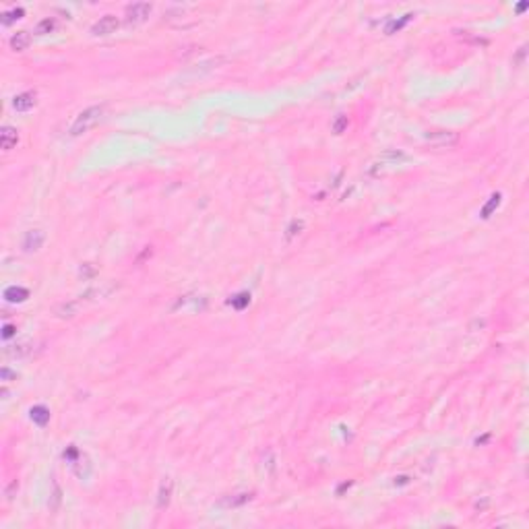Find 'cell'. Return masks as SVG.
<instances>
[{
  "mask_svg": "<svg viewBox=\"0 0 529 529\" xmlns=\"http://www.w3.org/2000/svg\"><path fill=\"white\" fill-rule=\"evenodd\" d=\"M79 302H64L62 306H58V310H56V314L60 316V318H71V316H75L77 314V310H79Z\"/></svg>",
  "mask_w": 529,
  "mask_h": 529,
  "instance_id": "4fadbf2b",
  "label": "cell"
},
{
  "mask_svg": "<svg viewBox=\"0 0 529 529\" xmlns=\"http://www.w3.org/2000/svg\"><path fill=\"white\" fill-rule=\"evenodd\" d=\"M54 29H56V21L52 19V17H48V19L39 21L36 25V33H38V36H46V33H52Z\"/></svg>",
  "mask_w": 529,
  "mask_h": 529,
  "instance_id": "9a60e30c",
  "label": "cell"
},
{
  "mask_svg": "<svg viewBox=\"0 0 529 529\" xmlns=\"http://www.w3.org/2000/svg\"><path fill=\"white\" fill-rule=\"evenodd\" d=\"M44 240H46V234L41 232V230H31L25 234V240H23V250L25 253H38V250L41 248V244H44Z\"/></svg>",
  "mask_w": 529,
  "mask_h": 529,
  "instance_id": "5b68a950",
  "label": "cell"
},
{
  "mask_svg": "<svg viewBox=\"0 0 529 529\" xmlns=\"http://www.w3.org/2000/svg\"><path fill=\"white\" fill-rule=\"evenodd\" d=\"M93 275H95V267L93 265L87 263V265L81 267V277H83V279H89V277H93Z\"/></svg>",
  "mask_w": 529,
  "mask_h": 529,
  "instance_id": "603a6c76",
  "label": "cell"
},
{
  "mask_svg": "<svg viewBox=\"0 0 529 529\" xmlns=\"http://www.w3.org/2000/svg\"><path fill=\"white\" fill-rule=\"evenodd\" d=\"M170 496H172V480H166L159 488V496H157V507L166 509L170 505Z\"/></svg>",
  "mask_w": 529,
  "mask_h": 529,
  "instance_id": "8fae6325",
  "label": "cell"
},
{
  "mask_svg": "<svg viewBox=\"0 0 529 529\" xmlns=\"http://www.w3.org/2000/svg\"><path fill=\"white\" fill-rule=\"evenodd\" d=\"M101 114H103V108H101V106H91V108H87V110H83L81 114L77 116V120L73 122V126H71V135H73V137H79V135H83V133H87L89 128H93L95 124L99 122Z\"/></svg>",
  "mask_w": 529,
  "mask_h": 529,
  "instance_id": "6da1fadb",
  "label": "cell"
},
{
  "mask_svg": "<svg viewBox=\"0 0 529 529\" xmlns=\"http://www.w3.org/2000/svg\"><path fill=\"white\" fill-rule=\"evenodd\" d=\"M253 500V494L250 492H242V494H234V496H230V498H225L223 500V505L225 507H242V505H246V502H250Z\"/></svg>",
  "mask_w": 529,
  "mask_h": 529,
  "instance_id": "7c38bea8",
  "label": "cell"
},
{
  "mask_svg": "<svg viewBox=\"0 0 529 529\" xmlns=\"http://www.w3.org/2000/svg\"><path fill=\"white\" fill-rule=\"evenodd\" d=\"M0 378L2 380H11V378H17V372H11L8 368H2L0 370Z\"/></svg>",
  "mask_w": 529,
  "mask_h": 529,
  "instance_id": "cb8c5ba5",
  "label": "cell"
},
{
  "mask_svg": "<svg viewBox=\"0 0 529 529\" xmlns=\"http://www.w3.org/2000/svg\"><path fill=\"white\" fill-rule=\"evenodd\" d=\"M17 143H19V133H17V128L2 126V131H0V147H2L4 151H11L17 147Z\"/></svg>",
  "mask_w": 529,
  "mask_h": 529,
  "instance_id": "52a82bcc",
  "label": "cell"
},
{
  "mask_svg": "<svg viewBox=\"0 0 529 529\" xmlns=\"http://www.w3.org/2000/svg\"><path fill=\"white\" fill-rule=\"evenodd\" d=\"M153 6L149 2H135L131 6H126V23L135 25V23H143L147 17L151 15Z\"/></svg>",
  "mask_w": 529,
  "mask_h": 529,
  "instance_id": "3957f363",
  "label": "cell"
},
{
  "mask_svg": "<svg viewBox=\"0 0 529 529\" xmlns=\"http://www.w3.org/2000/svg\"><path fill=\"white\" fill-rule=\"evenodd\" d=\"M38 103V95L36 91H25V93H19L17 98L13 99V108L17 112H29L33 106Z\"/></svg>",
  "mask_w": 529,
  "mask_h": 529,
  "instance_id": "8992f818",
  "label": "cell"
},
{
  "mask_svg": "<svg viewBox=\"0 0 529 529\" xmlns=\"http://www.w3.org/2000/svg\"><path fill=\"white\" fill-rule=\"evenodd\" d=\"M15 335V327L13 325H4V329H2V337L4 339H8V337H13Z\"/></svg>",
  "mask_w": 529,
  "mask_h": 529,
  "instance_id": "d4e9b609",
  "label": "cell"
},
{
  "mask_svg": "<svg viewBox=\"0 0 529 529\" xmlns=\"http://www.w3.org/2000/svg\"><path fill=\"white\" fill-rule=\"evenodd\" d=\"M13 348H15V350L6 348V350H4V355H23V353H27V352H29L27 345H13Z\"/></svg>",
  "mask_w": 529,
  "mask_h": 529,
  "instance_id": "44dd1931",
  "label": "cell"
},
{
  "mask_svg": "<svg viewBox=\"0 0 529 529\" xmlns=\"http://www.w3.org/2000/svg\"><path fill=\"white\" fill-rule=\"evenodd\" d=\"M345 126H348V116H339V118H337V122L333 124V133L341 135L345 131Z\"/></svg>",
  "mask_w": 529,
  "mask_h": 529,
  "instance_id": "7402d4cb",
  "label": "cell"
},
{
  "mask_svg": "<svg viewBox=\"0 0 529 529\" xmlns=\"http://www.w3.org/2000/svg\"><path fill=\"white\" fill-rule=\"evenodd\" d=\"M4 298H6L8 302H25V300L29 298V290L17 288V285H13V288L4 290Z\"/></svg>",
  "mask_w": 529,
  "mask_h": 529,
  "instance_id": "9c48e42d",
  "label": "cell"
},
{
  "mask_svg": "<svg viewBox=\"0 0 529 529\" xmlns=\"http://www.w3.org/2000/svg\"><path fill=\"white\" fill-rule=\"evenodd\" d=\"M118 25H120L118 17L106 15V17H101V19L91 27V33H93V36H110V33H114L118 29Z\"/></svg>",
  "mask_w": 529,
  "mask_h": 529,
  "instance_id": "277c9868",
  "label": "cell"
},
{
  "mask_svg": "<svg viewBox=\"0 0 529 529\" xmlns=\"http://www.w3.org/2000/svg\"><path fill=\"white\" fill-rule=\"evenodd\" d=\"M498 205H500V195L496 193V195H492V196H490V201L484 205V209H482V217H484V219H488V217H490V213H492L494 209H496Z\"/></svg>",
  "mask_w": 529,
  "mask_h": 529,
  "instance_id": "2e32d148",
  "label": "cell"
},
{
  "mask_svg": "<svg viewBox=\"0 0 529 529\" xmlns=\"http://www.w3.org/2000/svg\"><path fill=\"white\" fill-rule=\"evenodd\" d=\"M31 420L36 422L38 426H46V424L50 422V411H48V407H44V405L31 407Z\"/></svg>",
  "mask_w": 529,
  "mask_h": 529,
  "instance_id": "30bf717a",
  "label": "cell"
},
{
  "mask_svg": "<svg viewBox=\"0 0 529 529\" xmlns=\"http://www.w3.org/2000/svg\"><path fill=\"white\" fill-rule=\"evenodd\" d=\"M380 161L389 163V166H397V163H401V161H407V155L403 151H387L383 157H380Z\"/></svg>",
  "mask_w": 529,
  "mask_h": 529,
  "instance_id": "5bb4252c",
  "label": "cell"
},
{
  "mask_svg": "<svg viewBox=\"0 0 529 529\" xmlns=\"http://www.w3.org/2000/svg\"><path fill=\"white\" fill-rule=\"evenodd\" d=\"M23 15H25L23 8H13V11H8V13H4V15H2V25H11L13 21L21 19Z\"/></svg>",
  "mask_w": 529,
  "mask_h": 529,
  "instance_id": "e0dca14e",
  "label": "cell"
},
{
  "mask_svg": "<svg viewBox=\"0 0 529 529\" xmlns=\"http://www.w3.org/2000/svg\"><path fill=\"white\" fill-rule=\"evenodd\" d=\"M248 302H250V296H248V294H238L236 298L230 300V304L236 308V310H242L244 306H248Z\"/></svg>",
  "mask_w": 529,
  "mask_h": 529,
  "instance_id": "d6986e66",
  "label": "cell"
},
{
  "mask_svg": "<svg viewBox=\"0 0 529 529\" xmlns=\"http://www.w3.org/2000/svg\"><path fill=\"white\" fill-rule=\"evenodd\" d=\"M411 17H413V15H403V17H401V19H399V21H393L391 25H387V29H385V31L389 33V36H391V33H395V31H399V29H401L405 23H410V19H411Z\"/></svg>",
  "mask_w": 529,
  "mask_h": 529,
  "instance_id": "ac0fdd59",
  "label": "cell"
},
{
  "mask_svg": "<svg viewBox=\"0 0 529 529\" xmlns=\"http://www.w3.org/2000/svg\"><path fill=\"white\" fill-rule=\"evenodd\" d=\"M29 44H31V33L29 31H17L11 38V48L15 52H23Z\"/></svg>",
  "mask_w": 529,
  "mask_h": 529,
  "instance_id": "ba28073f",
  "label": "cell"
},
{
  "mask_svg": "<svg viewBox=\"0 0 529 529\" xmlns=\"http://www.w3.org/2000/svg\"><path fill=\"white\" fill-rule=\"evenodd\" d=\"M302 230H304V221H302V219H294V221H292V225L288 228V236H285V238L292 240V238L296 236V234H300Z\"/></svg>",
  "mask_w": 529,
  "mask_h": 529,
  "instance_id": "ffe728a7",
  "label": "cell"
},
{
  "mask_svg": "<svg viewBox=\"0 0 529 529\" xmlns=\"http://www.w3.org/2000/svg\"><path fill=\"white\" fill-rule=\"evenodd\" d=\"M426 141L432 147H436V149H449V147L459 143V135L453 131H434V133L426 135Z\"/></svg>",
  "mask_w": 529,
  "mask_h": 529,
  "instance_id": "7a4b0ae2",
  "label": "cell"
}]
</instances>
